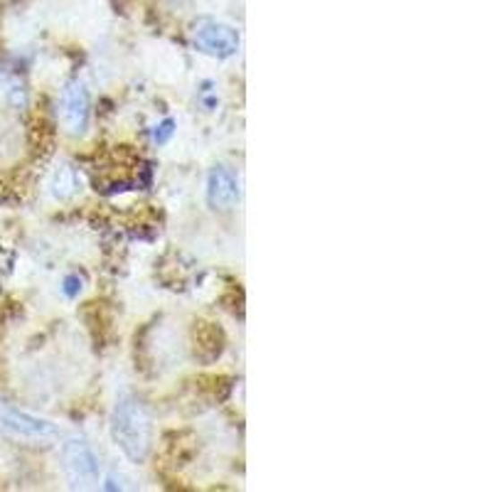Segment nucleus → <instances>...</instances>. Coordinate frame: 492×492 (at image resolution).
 Returning a JSON list of instances; mask_svg holds the SVG:
<instances>
[{
  "label": "nucleus",
  "instance_id": "7",
  "mask_svg": "<svg viewBox=\"0 0 492 492\" xmlns=\"http://www.w3.org/2000/svg\"><path fill=\"white\" fill-rule=\"evenodd\" d=\"M49 193L57 203H69L82 193V175L72 163H59L49 177Z\"/></svg>",
  "mask_w": 492,
  "mask_h": 492
},
{
  "label": "nucleus",
  "instance_id": "8",
  "mask_svg": "<svg viewBox=\"0 0 492 492\" xmlns=\"http://www.w3.org/2000/svg\"><path fill=\"white\" fill-rule=\"evenodd\" d=\"M173 134H175V121H170V118H168V121H163V124L155 128V141L163 145V143H168L170 138H173Z\"/></svg>",
  "mask_w": 492,
  "mask_h": 492
},
{
  "label": "nucleus",
  "instance_id": "2",
  "mask_svg": "<svg viewBox=\"0 0 492 492\" xmlns=\"http://www.w3.org/2000/svg\"><path fill=\"white\" fill-rule=\"evenodd\" d=\"M62 465L72 488L87 490L101 480V463H99L97 451L82 441V438H72L62 448Z\"/></svg>",
  "mask_w": 492,
  "mask_h": 492
},
{
  "label": "nucleus",
  "instance_id": "6",
  "mask_svg": "<svg viewBox=\"0 0 492 492\" xmlns=\"http://www.w3.org/2000/svg\"><path fill=\"white\" fill-rule=\"evenodd\" d=\"M0 426L15 436H25V438H49L57 434V426L52 421H45L39 416L25 414L18 409H5L0 411Z\"/></svg>",
  "mask_w": 492,
  "mask_h": 492
},
{
  "label": "nucleus",
  "instance_id": "1",
  "mask_svg": "<svg viewBox=\"0 0 492 492\" xmlns=\"http://www.w3.org/2000/svg\"><path fill=\"white\" fill-rule=\"evenodd\" d=\"M111 436L128 461L145 463L153 451V419L148 409L134 396L118 399L111 416Z\"/></svg>",
  "mask_w": 492,
  "mask_h": 492
},
{
  "label": "nucleus",
  "instance_id": "5",
  "mask_svg": "<svg viewBox=\"0 0 492 492\" xmlns=\"http://www.w3.org/2000/svg\"><path fill=\"white\" fill-rule=\"evenodd\" d=\"M207 200H210L214 210H232L234 204L239 203V180H237V175L229 168L217 165V168L210 170Z\"/></svg>",
  "mask_w": 492,
  "mask_h": 492
},
{
  "label": "nucleus",
  "instance_id": "4",
  "mask_svg": "<svg viewBox=\"0 0 492 492\" xmlns=\"http://www.w3.org/2000/svg\"><path fill=\"white\" fill-rule=\"evenodd\" d=\"M62 124L69 135H84L89 128V118H91V101H89V91L82 82H72L67 89L62 91Z\"/></svg>",
  "mask_w": 492,
  "mask_h": 492
},
{
  "label": "nucleus",
  "instance_id": "3",
  "mask_svg": "<svg viewBox=\"0 0 492 492\" xmlns=\"http://www.w3.org/2000/svg\"><path fill=\"white\" fill-rule=\"evenodd\" d=\"M193 39L200 52L217 59L234 57L239 49V32L217 20H200L193 30Z\"/></svg>",
  "mask_w": 492,
  "mask_h": 492
},
{
  "label": "nucleus",
  "instance_id": "9",
  "mask_svg": "<svg viewBox=\"0 0 492 492\" xmlns=\"http://www.w3.org/2000/svg\"><path fill=\"white\" fill-rule=\"evenodd\" d=\"M77 283H82V281L77 279V276H72V279H67V296H77V290H82V289H77Z\"/></svg>",
  "mask_w": 492,
  "mask_h": 492
}]
</instances>
